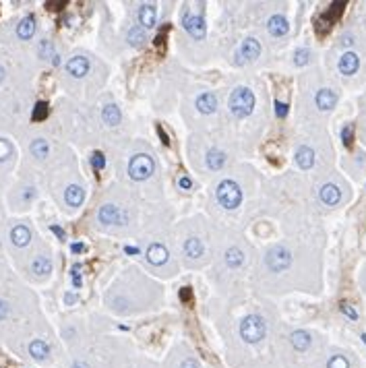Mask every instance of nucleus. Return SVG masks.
<instances>
[{
  "instance_id": "obj_1",
  "label": "nucleus",
  "mask_w": 366,
  "mask_h": 368,
  "mask_svg": "<svg viewBox=\"0 0 366 368\" xmlns=\"http://www.w3.org/2000/svg\"><path fill=\"white\" fill-rule=\"evenodd\" d=\"M255 108V96L249 87H236L230 96V112L236 118H247L251 116Z\"/></svg>"
},
{
  "instance_id": "obj_2",
  "label": "nucleus",
  "mask_w": 366,
  "mask_h": 368,
  "mask_svg": "<svg viewBox=\"0 0 366 368\" xmlns=\"http://www.w3.org/2000/svg\"><path fill=\"white\" fill-rule=\"evenodd\" d=\"M238 331H240V337L247 344H259L265 337V333H267V325L259 315H249V317H244L240 321Z\"/></svg>"
},
{
  "instance_id": "obj_3",
  "label": "nucleus",
  "mask_w": 366,
  "mask_h": 368,
  "mask_svg": "<svg viewBox=\"0 0 366 368\" xmlns=\"http://www.w3.org/2000/svg\"><path fill=\"white\" fill-rule=\"evenodd\" d=\"M216 197H218L220 205L226 209H236L242 203V191L234 180H222L216 191Z\"/></svg>"
},
{
  "instance_id": "obj_4",
  "label": "nucleus",
  "mask_w": 366,
  "mask_h": 368,
  "mask_svg": "<svg viewBox=\"0 0 366 368\" xmlns=\"http://www.w3.org/2000/svg\"><path fill=\"white\" fill-rule=\"evenodd\" d=\"M265 263H267L269 271H273V273L286 271V269L292 265V253L284 247V244H278V247L269 249V253H267V257H265Z\"/></svg>"
},
{
  "instance_id": "obj_5",
  "label": "nucleus",
  "mask_w": 366,
  "mask_h": 368,
  "mask_svg": "<svg viewBox=\"0 0 366 368\" xmlns=\"http://www.w3.org/2000/svg\"><path fill=\"white\" fill-rule=\"evenodd\" d=\"M154 160H151V156H147V153H139V156H135L131 162H129V176L137 182L141 180H147L151 174H154Z\"/></svg>"
},
{
  "instance_id": "obj_6",
  "label": "nucleus",
  "mask_w": 366,
  "mask_h": 368,
  "mask_svg": "<svg viewBox=\"0 0 366 368\" xmlns=\"http://www.w3.org/2000/svg\"><path fill=\"white\" fill-rule=\"evenodd\" d=\"M182 25L189 32L191 38L195 40H203L207 36V25H205V19H203V13H191L189 9H185L182 13Z\"/></svg>"
},
{
  "instance_id": "obj_7",
  "label": "nucleus",
  "mask_w": 366,
  "mask_h": 368,
  "mask_svg": "<svg viewBox=\"0 0 366 368\" xmlns=\"http://www.w3.org/2000/svg\"><path fill=\"white\" fill-rule=\"evenodd\" d=\"M98 220L100 224H106V226H122L127 222V216L116 205H102L98 211Z\"/></svg>"
},
{
  "instance_id": "obj_8",
  "label": "nucleus",
  "mask_w": 366,
  "mask_h": 368,
  "mask_svg": "<svg viewBox=\"0 0 366 368\" xmlns=\"http://www.w3.org/2000/svg\"><path fill=\"white\" fill-rule=\"evenodd\" d=\"M261 56V44L255 40V38H249L240 44V50H238V58L240 60H247V63H253Z\"/></svg>"
},
{
  "instance_id": "obj_9",
  "label": "nucleus",
  "mask_w": 366,
  "mask_h": 368,
  "mask_svg": "<svg viewBox=\"0 0 366 368\" xmlns=\"http://www.w3.org/2000/svg\"><path fill=\"white\" fill-rule=\"evenodd\" d=\"M137 19H139V25L143 29H151L156 27V21H158V9L154 5H141L139 7V13H137Z\"/></svg>"
},
{
  "instance_id": "obj_10",
  "label": "nucleus",
  "mask_w": 366,
  "mask_h": 368,
  "mask_svg": "<svg viewBox=\"0 0 366 368\" xmlns=\"http://www.w3.org/2000/svg\"><path fill=\"white\" fill-rule=\"evenodd\" d=\"M147 261L151 265H166L168 263V249L164 247V244L160 242H154V244H149V249H147Z\"/></svg>"
},
{
  "instance_id": "obj_11",
  "label": "nucleus",
  "mask_w": 366,
  "mask_h": 368,
  "mask_svg": "<svg viewBox=\"0 0 366 368\" xmlns=\"http://www.w3.org/2000/svg\"><path fill=\"white\" fill-rule=\"evenodd\" d=\"M67 73L73 75L75 79H81L89 73V60L85 56H73L67 63Z\"/></svg>"
},
{
  "instance_id": "obj_12",
  "label": "nucleus",
  "mask_w": 366,
  "mask_h": 368,
  "mask_svg": "<svg viewBox=\"0 0 366 368\" xmlns=\"http://www.w3.org/2000/svg\"><path fill=\"white\" fill-rule=\"evenodd\" d=\"M319 197H321V201L325 205L333 207V205H338L342 201V191H340V187H335V184L329 182V184H323V187H321Z\"/></svg>"
},
{
  "instance_id": "obj_13",
  "label": "nucleus",
  "mask_w": 366,
  "mask_h": 368,
  "mask_svg": "<svg viewBox=\"0 0 366 368\" xmlns=\"http://www.w3.org/2000/svg\"><path fill=\"white\" fill-rule=\"evenodd\" d=\"M267 29H269V34L271 36H276V38H282L290 32V25L286 21V17L282 15H271L269 21H267Z\"/></svg>"
},
{
  "instance_id": "obj_14",
  "label": "nucleus",
  "mask_w": 366,
  "mask_h": 368,
  "mask_svg": "<svg viewBox=\"0 0 366 368\" xmlns=\"http://www.w3.org/2000/svg\"><path fill=\"white\" fill-rule=\"evenodd\" d=\"M358 67H360V58H358V54H354V52H346L342 58H340V73L342 75H354L356 71H358Z\"/></svg>"
},
{
  "instance_id": "obj_15",
  "label": "nucleus",
  "mask_w": 366,
  "mask_h": 368,
  "mask_svg": "<svg viewBox=\"0 0 366 368\" xmlns=\"http://www.w3.org/2000/svg\"><path fill=\"white\" fill-rule=\"evenodd\" d=\"M290 344H292V348L294 350H298V352H307L309 348H311V344H313V337H311V333L309 331H294L292 335H290Z\"/></svg>"
},
{
  "instance_id": "obj_16",
  "label": "nucleus",
  "mask_w": 366,
  "mask_h": 368,
  "mask_svg": "<svg viewBox=\"0 0 366 368\" xmlns=\"http://www.w3.org/2000/svg\"><path fill=\"white\" fill-rule=\"evenodd\" d=\"M315 102H317L319 110H331L338 104V96H335V91H331V89H319Z\"/></svg>"
},
{
  "instance_id": "obj_17",
  "label": "nucleus",
  "mask_w": 366,
  "mask_h": 368,
  "mask_svg": "<svg viewBox=\"0 0 366 368\" xmlns=\"http://www.w3.org/2000/svg\"><path fill=\"white\" fill-rule=\"evenodd\" d=\"M197 110L201 112V114H213L218 110V98L213 96V94H201L199 98H197Z\"/></svg>"
},
{
  "instance_id": "obj_18",
  "label": "nucleus",
  "mask_w": 366,
  "mask_h": 368,
  "mask_svg": "<svg viewBox=\"0 0 366 368\" xmlns=\"http://www.w3.org/2000/svg\"><path fill=\"white\" fill-rule=\"evenodd\" d=\"M296 164L302 168V170H311L313 166H315V151L311 149V147H300L298 151H296Z\"/></svg>"
},
{
  "instance_id": "obj_19",
  "label": "nucleus",
  "mask_w": 366,
  "mask_h": 368,
  "mask_svg": "<svg viewBox=\"0 0 366 368\" xmlns=\"http://www.w3.org/2000/svg\"><path fill=\"white\" fill-rule=\"evenodd\" d=\"M11 240H13L15 247L23 249V247H27V244H29V240H32V232H29L27 226H15L11 230Z\"/></svg>"
},
{
  "instance_id": "obj_20",
  "label": "nucleus",
  "mask_w": 366,
  "mask_h": 368,
  "mask_svg": "<svg viewBox=\"0 0 366 368\" xmlns=\"http://www.w3.org/2000/svg\"><path fill=\"white\" fill-rule=\"evenodd\" d=\"M29 356H32L34 360H38V362H44L50 356L48 344L44 340H34L32 344H29Z\"/></svg>"
},
{
  "instance_id": "obj_21",
  "label": "nucleus",
  "mask_w": 366,
  "mask_h": 368,
  "mask_svg": "<svg viewBox=\"0 0 366 368\" xmlns=\"http://www.w3.org/2000/svg\"><path fill=\"white\" fill-rule=\"evenodd\" d=\"M226 160H228V156H226L224 151H220V149L207 151V168H209V170H222L224 164H226Z\"/></svg>"
},
{
  "instance_id": "obj_22",
  "label": "nucleus",
  "mask_w": 366,
  "mask_h": 368,
  "mask_svg": "<svg viewBox=\"0 0 366 368\" xmlns=\"http://www.w3.org/2000/svg\"><path fill=\"white\" fill-rule=\"evenodd\" d=\"M34 34H36V19L34 17H25L17 25V36L21 40H29V38H34Z\"/></svg>"
},
{
  "instance_id": "obj_23",
  "label": "nucleus",
  "mask_w": 366,
  "mask_h": 368,
  "mask_svg": "<svg viewBox=\"0 0 366 368\" xmlns=\"http://www.w3.org/2000/svg\"><path fill=\"white\" fill-rule=\"evenodd\" d=\"M85 199V193L81 187H77V184H71V187L65 191V201L71 205V207H79Z\"/></svg>"
},
{
  "instance_id": "obj_24",
  "label": "nucleus",
  "mask_w": 366,
  "mask_h": 368,
  "mask_svg": "<svg viewBox=\"0 0 366 368\" xmlns=\"http://www.w3.org/2000/svg\"><path fill=\"white\" fill-rule=\"evenodd\" d=\"M203 242L199 240V238H189L187 242H185V253H187V257H191V259H197V257H203Z\"/></svg>"
},
{
  "instance_id": "obj_25",
  "label": "nucleus",
  "mask_w": 366,
  "mask_h": 368,
  "mask_svg": "<svg viewBox=\"0 0 366 368\" xmlns=\"http://www.w3.org/2000/svg\"><path fill=\"white\" fill-rule=\"evenodd\" d=\"M102 118H104L106 125L116 127L118 122H120V110H118V106H114V104L104 106V110H102Z\"/></svg>"
},
{
  "instance_id": "obj_26",
  "label": "nucleus",
  "mask_w": 366,
  "mask_h": 368,
  "mask_svg": "<svg viewBox=\"0 0 366 368\" xmlns=\"http://www.w3.org/2000/svg\"><path fill=\"white\" fill-rule=\"evenodd\" d=\"M32 271L36 273V275H48L50 271H52V261L48 259V257H36L34 259V263H32Z\"/></svg>"
},
{
  "instance_id": "obj_27",
  "label": "nucleus",
  "mask_w": 366,
  "mask_h": 368,
  "mask_svg": "<svg viewBox=\"0 0 366 368\" xmlns=\"http://www.w3.org/2000/svg\"><path fill=\"white\" fill-rule=\"evenodd\" d=\"M242 263H244V253H242L240 249H228V253H226V265L232 267V269H238Z\"/></svg>"
},
{
  "instance_id": "obj_28",
  "label": "nucleus",
  "mask_w": 366,
  "mask_h": 368,
  "mask_svg": "<svg viewBox=\"0 0 366 368\" xmlns=\"http://www.w3.org/2000/svg\"><path fill=\"white\" fill-rule=\"evenodd\" d=\"M32 153H34V158L44 160V158H48L50 147H48V143H46L44 139H36V141L32 143Z\"/></svg>"
},
{
  "instance_id": "obj_29",
  "label": "nucleus",
  "mask_w": 366,
  "mask_h": 368,
  "mask_svg": "<svg viewBox=\"0 0 366 368\" xmlns=\"http://www.w3.org/2000/svg\"><path fill=\"white\" fill-rule=\"evenodd\" d=\"M327 368H350V360L342 354H335L327 360Z\"/></svg>"
},
{
  "instance_id": "obj_30",
  "label": "nucleus",
  "mask_w": 366,
  "mask_h": 368,
  "mask_svg": "<svg viewBox=\"0 0 366 368\" xmlns=\"http://www.w3.org/2000/svg\"><path fill=\"white\" fill-rule=\"evenodd\" d=\"M143 42H145V34L141 32V29H139V27L131 29V32H129V44L135 46V48H139V46H143Z\"/></svg>"
},
{
  "instance_id": "obj_31",
  "label": "nucleus",
  "mask_w": 366,
  "mask_h": 368,
  "mask_svg": "<svg viewBox=\"0 0 366 368\" xmlns=\"http://www.w3.org/2000/svg\"><path fill=\"white\" fill-rule=\"evenodd\" d=\"M40 54H42V58H50V60H54L58 54L54 52V48H52V44L48 42V40H44L42 44H40Z\"/></svg>"
},
{
  "instance_id": "obj_32",
  "label": "nucleus",
  "mask_w": 366,
  "mask_h": 368,
  "mask_svg": "<svg viewBox=\"0 0 366 368\" xmlns=\"http://www.w3.org/2000/svg\"><path fill=\"white\" fill-rule=\"evenodd\" d=\"M46 116H48V104H46V102H38L36 108H34L32 118H34V120H44Z\"/></svg>"
},
{
  "instance_id": "obj_33",
  "label": "nucleus",
  "mask_w": 366,
  "mask_h": 368,
  "mask_svg": "<svg viewBox=\"0 0 366 368\" xmlns=\"http://www.w3.org/2000/svg\"><path fill=\"white\" fill-rule=\"evenodd\" d=\"M309 58H311V52L307 50V48H302V50H298L296 54H294V63L298 65V67H304L309 63Z\"/></svg>"
},
{
  "instance_id": "obj_34",
  "label": "nucleus",
  "mask_w": 366,
  "mask_h": 368,
  "mask_svg": "<svg viewBox=\"0 0 366 368\" xmlns=\"http://www.w3.org/2000/svg\"><path fill=\"white\" fill-rule=\"evenodd\" d=\"M91 166H94L96 170H104V166H106V158H104V153H102V151H96L94 156H91Z\"/></svg>"
},
{
  "instance_id": "obj_35",
  "label": "nucleus",
  "mask_w": 366,
  "mask_h": 368,
  "mask_svg": "<svg viewBox=\"0 0 366 368\" xmlns=\"http://www.w3.org/2000/svg\"><path fill=\"white\" fill-rule=\"evenodd\" d=\"M352 135H354L352 125H346V127H344V131H342V139H344V145H346V147H350V145H352Z\"/></svg>"
},
{
  "instance_id": "obj_36",
  "label": "nucleus",
  "mask_w": 366,
  "mask_h": 368,
  "mask_svg": "<svg viewBox=\"0 0 366 368\" xmlns=\"http://www.w3.org/2000/svg\"><path fill=\"white\" fill-rule=\"evenodd\" d=\"M9 156H11V145H9L7 141L0 139V162L9 160Z\"/></svg>"
},
{
  "instance_id": "obj_37",
  "label": "nucleus",
  "mask_w": 366,
  "mask_h": 368,
  "mask_svg": "<svg viewBox=\"0 0 366 368\" xmlns=\"http://www.w3.org/2000/svg\"><path fill=\"white\" fill-rule=\"evenodd\" d=\"M340 309H342V313H344V315H346L348 319H352V321H356V319H358V313H356V311L352 309V306H350L348 302H344V304L340 306Z\"/></svg>"
},
{
  "instance_id": "obj_38",
  "label": "nucleus",
  "mask_w": 366,
  "mask_h": 368,
  "mask_svg": "<svg viewBox=\"0 0 366 368\" xmlns=\"http://www.w3.org/2000/svg\"><path fill=\"white\" fill-rule=\"evenodd\" d=\"M276 114H278L280 118H286V116H288V104L276 102Z\"/></svg>"
},
{
  "instance_id": "obj_39",
  "label": "nucleus",
  "mask_w": 366,
  "mask_h": 368,
  "mask_svg": "<svg viewBox=\"0 0 366 368\" xmlns=\"http://www.w3.org/2000/svg\"><path fill=\"white\" fill-rule=\"evenodd\" d=\"M180 368H201V366H199V362L195 358H185L180 362Z\"/></svg>"
},
{
  "instance_id": "obj_40",
  "label": "nucleus",
  "mask_w": 366,
  "mask_h": 368,
  "mask_svg": "<svg viewBox=\"0 0 366 368\" xmlns=\"http://www.w3.org/2000/svg\"><path fill=\"white\" fill-rule=\"evenodd\" d=\"M178 187H180L182 191H191V189H193V182H191V178H187V176H182V178L178 180Z\"/></svg>"
},
{
  "instance_id": "obj_41",
  "label": "nucleus",
  "mask_w": 366,
  "mask_h": 368,
  "mask_svg": "<svg viewBox=\"0 0 366 368\" xmlns=\"http://www.w3.org/2000/svg\"><path fill=\"white\" fill-rule=\"evenodd\" d=\"M9 317V304L5 300H0V319H7Z\"/></svg>"
},
{
  "instance_id": "obj_42",
  "label": "nucleus",
  "mask_w": 366,
  "mask_h": 368,
  "mask_svg": "<svg viewBox=\"0 0 366 368\" xmlns=\"http://www.w3.org/2000/svg\"><path fill=\"white\" fill-rule=\"evenodd\" d=\"M79 265H75V269H73V286L75 288H81V278H79Z\"/></svg>"
},
{
  "instance_id": "obj_43",
  "label": "nucleus",
  "mask_w": 366,
  "mask_h": 368,
  "mask_svg": "<svg viewBox=\"0 0 366 368\" xmlns=\"http://www.w3.org/2000/svg\"><path fill=\"white\" fill-rule=\"evenodd\" d=\"M180 298L185 300V302L191 300V288H182V290H180Z\"/></svg>"
},
{
  "instance_id": "obj_44",
  "label": "nucleus",
  "mask_w": 366,
  "mask_h": 368,
  "mask_svg": "<svg viewBox=\"0 0 366 368\" xmlns=\"http://www.w3.org/2000/svg\"><path fill=\"white\" fill-rule=\"evenodd\" d=\"M158 135H160V137H162V141H164V145H170V141H168V135H166V131H164V129H162V127H160V129H158Z\"/></svg>"
},
{
  "instance_id": "obj_45",
  "label": "nucleus",
  "mask_w": 366,
  "mask_h": 368,
  "mask_svg": "<svg viewBox=\"0 0 366 368\" xmlns=\"http://www.w3.org/2000/svg\"><path fill=\"white\" fill-rule=\"evenodd\" d=\"M71 251H73V253H83V251H85V244H73Z\"/></svg>"
},
{
  "instance_id": "obj_46",
  "label": "nucleus",
  "mask_w": 366,
  "mask_h": 368,
  "mask_svg": "<svg viewBox=\"0 0 366 368\" xmlns=\"http://www.w3.org/2000/svg\"><path fill=\"white\" fill-rule=\"evenodd\" d=\"M342 44H344V46H352V44H354V38H352V36H344V38H342Z\"/></svg>"
},
{
  "instance_id": "obj_47",
  "label": "nucleus",
  "mask_w": 366,
  "mask_h": 368,
  "mask_svg": "<svg viewBox=\"0 0 366 368\" xmlns=\"http://www.w3.org/2000/svg\"><path fill=\"white\" fill-rule=\"evenodd\" d=\"M71 368H89V366H87V362L77 360V362H73V366H71Z\"/></svg>"
},
{
  "instance_id": "obj_48",
  "label": "nucleus",
  "mask_w": 366,
  "mask_h": 368,
  "mask_svg": "<svg viewBox=\"0 0 366 368\" xmlns=\"http://www.w3.org/2000/svg\"><path fill=\"white\" fill-rule=\"evenodd\" d=\"M52 232H54V234H56L58 238H65V232H63V230H60L58 226H52Z\"/></svg>"
},
{
  "instance_id": "obj_49",
  "label": "nucleus",
  "mask_w": 366,
  "mask_h": 368,
  "mask_svg": "<svg viewBox=\"0 0 366 368\" xmlns=\"http://www.w3.org/2000/svg\"><path fill=\"white\" fill-rule=\"evenodd\" d=\"M125 251H127V253H129V255H137V253H139V251H137V249H133V247H127V249H125Z\"/></svg>"
},
{
  "instance_id": "obj_50",
  "label": "nucleus",
  "mask_w": 366,
  "mask_h": 368,
  "mask_svg": "<svg viewBox=\"0 0 366 368\" xmlns=\"http://www.w3.org/2000/svg\"><path fill=\"white\" fill-rule=\"evenodd\" d=\"M65 300H67V302H69V304H73V302H75V300H77V298H75V296H73V294H67V298H65Z\"/></svg>"
},
{
  "instance_id": "obj_51",
  "label": "nucleus",
  "mask_w": 366,
  "mask_h": 368,
  "mask_svg": "<svg viewBox=\"0 0 366 368\" xmlns=\"http://www.w3.org/2000/svg\"><path fill=\"white\" fill-rule=\"evenodd\" d=\"M3 79H5V69L0 67V81H3Z\"/></svg>"
},
{
  "instance_id": "obj_52",
  "label": "nucleus",
  "mask_w": 366,
  "mask_h": 368,
  "mask_svg": "<svg viewBox=\"0 0 366 368\" xmlns=\"http://www.w3.org/2000/svg\"><path fill=\"white\" fill-rule=\"evenodd\" d=\"M362 340H364V344H366V335H362Z\"/></svg>"
}]
</instances>
